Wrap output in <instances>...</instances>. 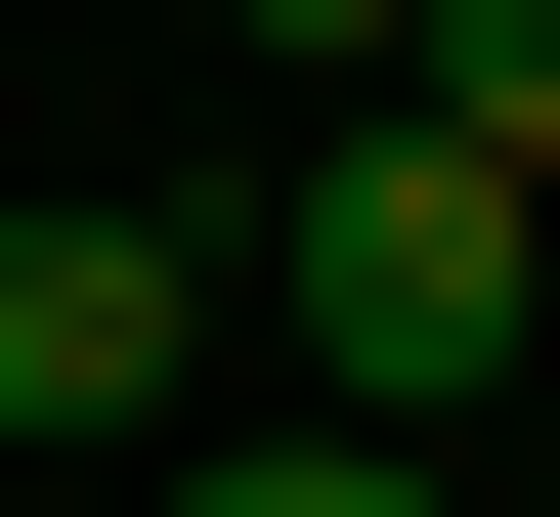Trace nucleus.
I'll return each instance as SVG.
<instances>
[{
  "mask_svg": "<svg viewBox=\"0 0 560 517\" xmlns=\"http://www.w3.org/2000/svg\"><path fill=\"white\" fill-rule=\"evenodd\" d=\"M259 302H302V432H475V388H517V173L431 130V86H346Z\"/></svg>",
  "mask_w": 560,
  "mask_h": 517,
  "instance_id": "obj_1",
  "label": "nucleus"
},
{
  "mask_svg": "<svg viewBox=\"0 0 560 517\" xmlns=\"http://www.w3.org/2000/svg\"><path fill=\"white\" fill-rule=\"evenodd\" d=\"M173 345H215V259H173V216H0V432H44V474H86V432H173Z\"/></svg>",
  "mask_w": 560,
  "mask_h": 517,
  "instance_id": "obj_2",
  "label": "nucleus"
},
{
  "mask_svg": "<svg viewBox=\"0 0 560 517\" xmlns=\"http://www.w3.org/2000/svg\"><path fill=\"white\" fill-rule=\"evenodd\" d=\"M173 517H475L431 432H173Z\"/></svg>",
  "mask_w": 560,
  "mask_h": 517,
  "instance_id": "obj_3",
  "label": "nucleus"
},
{
  "mask_svg": "<svg viewBox=\"0 0 560 517\" xmlns=\"http://www.w3.org/2000/svg\"><path fill=\"white\" fill-rule=\"evenodd\" d=\"M431 130H475L517 216H560V0H431Z\"/></svg>",
  "mask_w": 560,
  "mask_h": 517,
  "instance_id": "obj_4",
  "label": "nucleus"
},
{
  "mask_svg": "<svg viewBox=\"0 0 560 517\" xmlns=\"http://www.w3.org/2000/svg\"><path fill=\"white\" fill-rule=\"evenodd\" d=\"M215 44H259L302 130H346V86H431V0H215Z\"/></svg>",
  "mask_w": 560,
  "mask_h": 517,
  "instance_id": "obj_5",
  "label": "nucleus"
}]
</instances>
